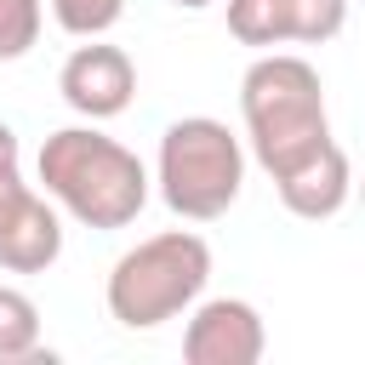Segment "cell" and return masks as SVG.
<instances>
[{"label":"cell","mask_w":365,"mask_h":365,"mask_svg":"<svg viewBox=\"0 0 365 365\" xmlns=\"http://www.w3.org/2000/svg\"><path fill=\"white\" fill-rule=\"evenodd\" d=\"M34 171H40V194L86 228H125L148 205L143 160L125 143H114L108 131H97V120L51 131L40 143Z\"/></svg>","instance_id":"obj_1"},{"label":"cell","mask_w":365,"mask_h":365,"mask_svg":"<svg viewBox=\"0 0 365 365\" xmlns=\"http://www.w3.org/2000/svg\"><path fill=\"white\" fill-rule=\"evenodd\" d=\"M240 120H245L251 160L268 177H285L291 165H302L331 143L319 68L297 51H262L240 74Z\"/></svg>","instance_id":"obj_2"},{"label":"cell","mask_w":365,"mask_h":365,"mask_svg":"<svg viewBox=\"0 0 365 365\" xmlns=\"http://www.w3.org/2000/svg\"><path fill=\"white\" fill-rule=\"evenodd\" d=\"M205 279H211V245L194 228H165V234L137 240L108 268L103 297L125 331H154V325L188 314L205 297Z\"/></svg>","instance_id":"obj_3"},{"label":"cell","mask_w":365,"mask_h":365,"mask_svg":"<svg viewBox=\"0 0 365 365\" xmlns=\"http://www.w3.org/2000/svg\"><path fill=\"white\" fill-rule=\"evenodd\" d=\"M154 182H160V200L177 217L217 222L245 188V143L211 114H182L160 137Z\"/></svg>","instance_id":"obj_4"},{"label":"cell","mask_w":365,"mask_h":365,"mask_svg":"<svg viewBox=\"0 0 365 365\" xmlns=\"http://www.w3.org/2000/svg\"><path fill=\"white\" fill-rule=\"evenodd\" d=\"M63 257V217L57 205L23 182V171H0V268L46 274Z\"/></svg>","instance_id":"obj_5"},{"label":"cell","mask_w":365,"mask_h":365,"mask_svg":"<svg viewBox=\"0 0 365 365\" xmlns=\"http://www.w3.org/2000/svg\"><path fill=\"white\" fill-rule=\"evenodd\" d=\"M57 91H63V103H68L74 114H86V120H114V114H125L131 97H137V63L97 34V40H86V46L68 51V63L57 68Z\"/></svg>","instance_id":"obj_6"},{"label":"cell","mask_w":365,"mask_h":365,"mask_svg":"<svg viewBox=\"0 0 365 365\" xmlns=\"http://www.w3.org/2000/svg\"><path fill=\"white\" fill-rule=\"evenodd\" d=\"M268 348L262 314L245 297H205L188 314L182 331V359L188 365H257Z\"/></svg>","instance_id":"obj_7"},{"label":"cell","mask_w":365,"mask_h":365,"mask_svg":"<svg viewBox=\"0 0 365 365\" xmlns=\"http://www.w3.org/2000/svg\"><path fill=\"white\" fill-rule=\"evenodd\" d=\"M274 188H279L285 211H291V217H302V222H325V217H336V211L348 205V194H354L348 148L331 137L319 154H308L302 165H291L285 177H274Z\"/></svg>","instance_id":"obj_8"},{"label":"cell","mask_w":365,"mask_h":365,"mask_svg":"<svg viewBox=\"0 0 365 365\" xmlns=\"http://www.w3.org/2000/svg\"><path fill=\"white\" fill-rule=\"evenodd\" d=\"M228 34L240 46H285L291 0H228Z\"/></svg>","instance_id":"obj_9"},{"label":"cell","mask_w":365,"mask_h":365,"mask_svg":"<svg viewBox=\"0 0 365 365\" xmlns=\"http://www.w3.org/2000/svg\"><path fill=\"white\" fill-rule=\"evenodd\" d=\"M40 348V308L29 291L0 285V359H29Z\"/></svg>","instance_id":"obj_10"},{"label":"cell","mask_w":365,"mask_h":365,"mask_svg":"<svg viewBox=\"0 0 365 365\" xmlns=\"http://www.w3.org/2000/svg\"><path fill=\"white\" fill-rule=\"evenodd\" d=\"M51 17L74 40H97L125 17V0H51Z\"/></svg>","instance_id":"obj_11"},{"label":"cell","mask_w":365,"mask_h":365,"mask_svg":"<svg viewBox=\"0 0 365 365\" xmlns=\"http://www.w3.org/2000/svg\"><path fill=\"white\" fill-rule=\"evenodd\" d=\"M46 23V0H0V63L29 57V46L40 40Z\"/></svg>","instance_id":"obj_12"},{"label":"cell","mask_w":365,"mask_h":365,"mask_svg":"<svg viewBox=\"0 0 365 365\" xmlns=\"http://www.w3.org/2000/svg\"><path fill=\"white\" fill-rule=\"evenodd\" d=\"M348 23V0H291V40L297 46H325Z\"/></svg>","instance_id":"obj_13"},{"label":"cell","mask_w":365,"mask_h":365,"mask_svg":"<svg viewBox=\"0 0 365 365\" xmlns=\"http://www.w3.org/2000/svg\"><path fill=\"white\" fill-rule=\"evenodd\" d=\"M17 160H23V148H17V131H11L6 120H0V171H11Z\"/></svg>","instance_id":"obj_14"},{"label":"cell","mask_w":365,"mask_h":365,"mask_svg":"<svg viewBox=\"0 0 365 365\" xmlns=\"http://www.w3.org/2000/svg\"><path fill=\"white\" fill-rule=\"evenodd\" d=\"M171 6H182V11H205L211 0H171Z\"/></svg>","instance_id":"obj_15"}]
</instances>
